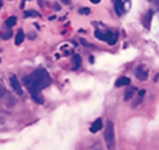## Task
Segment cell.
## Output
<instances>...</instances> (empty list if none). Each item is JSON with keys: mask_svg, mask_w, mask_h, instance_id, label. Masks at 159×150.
Returning a JSON list of instances; mask_svg holds the SVG:
<instances>
[{"mask_svg": "<svg viewBox=\"0 0 159 150\" xmlns=\"http://www.w3.org/2000/svg\"><path fill=\"white\" fill-rule=\"evenodd\" d=\"M30 78L37 83V86L40 89H45L48 88L50 83H52V78H50V75L48 74V71L45 70V68H42V67H40V68H37V70L34 71L33 74L29 75Z\"/></svg>", "mask_w": 159, "mask_h": 150, "instance_id": "1", "label": "cell"}, {"mask_svg": "<svg viewBox=\"0 0 159 150\" xmlns=\"http://www.w3.org/2000/svg\"><path fill=\"white\" fill-rule=\"evenodd\" d=\"M23 85L27 88L31 98H33L37 104H44V97L41 96V89L38 88L37 83H35L30 76H25V78H23Z\"/></svg>", "mask_w": 159, "mask_h": 150, "instance_id": "2", "label": "cell"}, {"mask_svg": "<svg viewBox=\"0 0 159 150\" xmlns=\"http://www.w3.org/2000/svg\"><path fill=\"white\" fill-rule=\"evenodd\" d=\"M105 142L109 150H114L116 147V135H114V124L113 121H108L106 123V128H105Z\"/></svg>", "mask_w": 159, "mask_h": 150, "instance_id": "3", "label": "cell"}, {"mask_svg": "<svg viewBox=\"0 0 159 150\" xmlns=\"http://www.w3.org/2000/svg\"><path fill=\"white\" fill-rule=\"evenodd\" d=\"M10 83H11V86H12V89L15 90V93H17L18 96H22V94H23V90H22L21 82L18 81L17 75H11V76H10Z\"/></svg>", "mask_w": 159, "mask_h": 150, "instance_id": "4", "label": "cell"}, {"mask_svg": "<svg viewBox=\"0 0 159 150\" xmlns=\"http://www.w3.org/2000/svg\"><path fill=\"white\" fill-rule=\"evenodd\" d=\"M94 36H95L98 40H101V41H109V38L113 36V33L112 32H101V30H95V33H94Z\"/></svg>", "mask_w": 159, "mask_h": 150, "instance_id": "5", "label": "cell"}, {"mask_svg": "<svg viewBox=\"0 0 159 150\" xmlns=\"http://www.w3.org/2000/svg\"><path fill=\"white\" fill-rule=\"evenodd\" d=\"M136 78L140 81H146L147 78H148V72H147L146 70H144V67L140 66L136 68Z\"/></svg>", "mask_w": 159, "mask_h": 150, "instance_id": "6", "label": "cell"}, {"mask_svg": "<svg viewBox=\"0 0 159 150\" xmlns=\"http://www.w3.org/2000/svg\"><path fill=\"white\" fill-rule=\"evenodd\" d=\"M114 10L117 15H122L125 8H124V1L122 0H114Z\"/></svg>", "mask_w": 159, "mask_h": 150, "instance_id": "7", "label": "cell"}, {"mask_svg": "<svg viewBox=\"0 0 159 150\" xmlns=\"http://www.w3.org/2000/svg\"><path fill=\"white\" fill-rule=\"evenodd\" d=\"M129 85H131V78H128V76H120V78L116 81V86H117V88L129 86Z\"/></svg>", "mask_w": 159, "mask_h": 150, "instance_id": "8", "label": "cell"}, {"mask_svg": "<svg viewBox=\"0 0 159 150\" xmlns=\"http://www.w3.org/2000/svg\"><path fill=\"white\" fill-rule=\"evenodd\" d=\"M101 128H102V119H97L90 127V131L91 132H98Z\"/></svg>", "mask_w": 159, "mask_h": 150, "instance_id": "9", "label": "cell"}, {"mask_svg": "<svg viewBox=\"0 0 159 150\" xmlns=\"http://www.w3.org/2000/svg\"><path fill=\"white\" fill-rule=\"evenodd\" d=\"M72 63H74V64H72V68H74V70H78L80 67V64H82V57H80L79 55H75V56L72 57Z\"/></svg>", "mask_w": 159, "mask_h": 150, "instance_id": "10", "label": "cell"}, {"mask_svg": "<svg viewBox=\"0 0 159 150\" xmlns=\"http://www.w3.org/2000/svg\"><path fill=\"white\" fill-rule=\"evenodd\" d=\"M23 41H25V32L21 29L17 33V37H15V44H17V45H21Z\"/></svg>", "mask_w": 159, "mask_h": 150, "instance_id": "11", "label": "cell"}, {"mask_svg": "<svg viewBox=\"0 0 159 150\" xmlns=\"http://www.w3.org/2000/svg\"><path fill=\"white\" fill-rule=\"evenodd\" d=\"M152 14H154V13H152V11L150 10V11H147V14L144 15V19H143V25L146 26L147 29L150 27V22H151V18H152Z\"/></svg>", "mask_w": 159, "mask_h": 150, "instance_id": "12", "label": "cell"}, {"mask_svg": "<svg viewBox=\"0 0 159 150\" xmlns=\"http://www.w3.org/2000/svg\"><path fill=\"white\" fill-rule=\"evenodd\" d=\"M11 37H12V30L11 29H6L0 33V38H3V40H10Z\"/></svg>", "mask_w": 159, "mask_h": 150, "instance_id": "13", "label": "cell"}, {"mask_svg": "<svg viewBox=\"0 0 159 150\" xmlns=\"http://www.w3.org/2000/svg\"><path fill=\"white\" fill-rule=\"evenodd\" d=\"M15 23H17V17H10L7 21H6V26L8 27V29H11L12 26H15Z\"/></svg>", "mask_w": 159, "mask_h": 150, "instance_id": "14", "label": "cell"}, {"mask_svg": "<svg viewBox=\"0 0 159 150\" xmlns=\"http://www.w3.org/2000/svg\"><path fill=\"white\" fill-rule=\"evenodd\" d=\"M133 92H135L133 88H131V89H128V90H126V92H125V97H124V98H125V101L131 100V98L133 97Z\"/></svg>", "mask_w": 159, "mask_h": 150, "instance_id": "15", "label": "cell"}, {"mask_svg": "<svg viewBox=\"0 0 159 150\" xmlns=\"http://www.w3.org/2000/svg\"><path fill=\"white\" fill-rule=\"evenodd\" d=\"M117 34L116 33H113V36H112V37L109 38V41H108V44H109V45H114V44H116V41H117Z\"/></svg>", "mask_w": 159, "mask_h": 150, "instance_id": "16", "label": "cell"}, {"mask_svg": "<svg viewBox=\"0 0 159 150\" xmlns=\"http://www.w3.org/2000/svg\"><path fill=\"white\" fill-rule=\"evenodd\" d=\"M40 14L37 13V11H26L25 13V17L26 18H29V17H38Z\"/></svg>", "mask_w": 159, "mask_h": 150, "instance_id": "17", "label": "cell"}, {"mask_svg": "<svg viewBox=\"0 0 159 150\" xmlns=\"http://www.w3.org/2000/svg\"><path fill=\"white\" fill-rule=\"evenodd\" d=\"M79 13H80V14H83V15H84V14L87 15V14H90V8H87V7L84 8V7H83V8H80V10H79Z\"/></svg>", "mask_w": 159, "mask_h": 150, "instance_id": "18", "label": "cell"}, {"mask_svg": "<svg viewBox=\"0 0 159 150\" xmlns=\"http://www.w3.org/2000/svg\"><path fill=\"white\" fill-rule=\"evenodd\" d=\"M4 94H6V89L3 88L1 85H0V98H1V97L4 96Z\"/></svg>", "mask_w": 159, "mask_h": 150, "instance_id": "19", "label": "cell"}, {"mask_svg": "<svg viewBox=\"0 0 159 150\" xmlns=\"http://www.w3.org/2000/svg\"><path fill=\"white\" fill-rule=\"evenodd\" d=\"M61 1H63L64 4H69L71 3V0H61Z\"/></svg>", "mask_w": 159, "mask_h": 150, "instance_id": "20", "label": "cell"}, {"mask_svg": "<svg viewBox=\"0 0 159 150\" xmlns=\"http://www.w3.org/2000/svg\"><path fill=\"white\" fill-rule=\"evenodd\" d=\"M90 1H91V3H94V4H98L101 0H90Z\"/></svg>", "mask_w": 159, "mask_h": 150, "instance_id": "21", "label": "cell"}, {"mask_svg": "<svg viewBox=\"0 0 159 150\" xmlns=\"http://www.w3.org/2000/svg\"><path fill=\"white\" fill-rule=\"evenodd\" d=\"M55 10H56V11H59V10H60V6H59V4H55Z\"/></svg>", "mask_w": 159, "mask_h": 150, "instance_id": "22", "label": "cell"}, {"mask_svg": "<svg viewBox=\"0 0 159 150\" xmlns=\"http://www.w3.org/2000/svg\"><path fill=\"white\" fill-rule=\"evenodd\" d=\"M29 37H30V38H34V37H35V34H34V33H30Z\"/></svg>", "mask_w": 159, "mask_h": 150, "instance_id": "23", "label": "cell"}, {"mask_svg": "<svg viewBox=\"0 0 159 150\" xmlns=\"http://www.w3.org/2000/svg\"><path fill=\"white\" fill-rule=\"evenodd\" d=\"M125 1H129V0H125Z\"/></svg>", "mask_w": 159, "mask_h": 150, "instance_id": "24", "label": "cell"}, {"mask_svg": "<svg viewBox=\"0 0 159 150\" xmlns=\"http://www.w3.org/2000/svg\"><path fill=\"white\" fill-rule=\"evenodd\" d=\"M0 62H1V60H0Z\"/></svg>", "mask_w": 159, "mask_h": 150, "instance_id": "25", "label": "cell"}]
</instances>
